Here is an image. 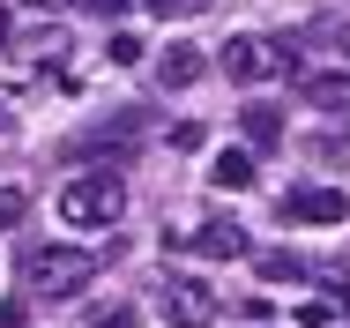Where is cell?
Instances as JSON below:
<instances>
[{
    "instance_id": "7",
    "label": "cell",
    "mask_w": 350,
    "mask_h": 328,
    "mask_svg": "<svg viewBox=\"0 0 350 328\" xmlns=\"http://www.w3.org/2000/svg\"><path fill=\"white\" fill-rule=\"evenodd\" d=\"M202 75H209L202 45H187V38H172V45H164V60H157V82H164V90H194Z\"/></svg>"
},
{
    "instance_id": "5",
    "label": "cell",
    "mask_w": 350,
    "mask_h": 328,
    "mask_svg": "<svg viewBox=\"0 0 350 328\" xmlns=\"http://www.w3.org/2000/svg\"><path fill=\"white\" fill-rule=\"evenodd\" d=\"M283 216H291V224H343L350 194L343 187H291V194H283Z\"/></svg>"
},
{
    "instance_id": "20",
    "label": "cell",
    "mask_w": 350,
    "mask_h": 328,
    "mask_svg": "<svg viewBox=\"0 0 350 328\" xmlns=\"http://www.w3.org/2000/svg\"><path fill=\"white\" fill-rule=\"evenodd\" d=\"M30 8H60V0H30Z\"/></svg>"
},
{
    "instance_id": "12",
    "label": "cell",
    "mask_w": 350,
    "mask_h": 328,
    "mask_svg": "<svg viewBox=\"0 0 350 328\" xmlns=\"http://www.w3.org/2000/svg\"><path fill=\"white\" fill-rule=\"evenodd\" d=\"M105 53H112V67H135L142 53H149V45H142L135 30H112V45H105Z\"/></svg>"
},
{
    "instance_id": "10",
    "label": "cell",
    "mask_w": 350,
    "mask_h": 328,
    "mask_svg": "<svg viewBox=\"0 0 350 328\" xmlns=\"http://www.w3.org/2000/svg\"><path fill=\"white\" fill-rule=\"evenodd\" d=\"M298 90H306L313 105H350V67H343V75H313V67H306V82H298Z\"/></svg>"
},
{
    "instance_id": "8",
    "label": "cell",
    "mask_w": 350,
    "mask_h": 328,
    "mask_svg": "<svg viewBox=\"0 0 350 328\" xmlns=\"http://www.w3.org/2000/svg\"><path fill=\"white\" fill-rule=\"evenodd\" d=\"M239 127H246V149H276V142H283V112H276V105H246Z\"/></svg>"
},
{
    "instance_id": "4",
    "label": "cell",
    "mask_w": 350,
    "mask_h": 328,
    "mask_svg": "<svg viewBox=\"0 0 350 328\" xmlns=\"http://www.w3.org/2000/svg\"><path fill=\"white\" fill-rule=\"evenodd\" d=\"M164 247H187V254H202V262H239V254H246V231L224 224V216H209V224H194V231H164Z\"/></svg>"
},
{
    "instance_id": "13",
    "label": "cell",
    "mask_w": 350,
    "mask_h": 328,
    "mask_svg": "<svg viewBox=\"0 0 350 328\" xmlns=\"http://www.w3.org/2000/svg\"><path fill=\"white\" fill-rule=\"evenodd\" d=\"M60 53H68V38H60V30H45V38H30V60H38V67H60Z\"/></svg>"
},
{
    "instance_id": "3",
    "label": "cell",
    "mask_w": 350,
    "mask_h": 328,
    "mask_svg": "<svg viewBox=\"0 0 350 328\" xmlns=\"http://www.w3.org/2000/svg\"><path fill=\"white\" fill-rule=\"evenodd\" d=\"M216 314H224V299H216L202 276H172L164 283V321L172 328H216Z\"/></svg>"
},
{
    "instance_id": "16",
    "label": "cell",
    "mask_w": 350,
    "mask_h": 328,
    "mask_svg": "<svg viewBox=\"0 0 350 328\" xmlns=\"http://www.w3.org/2000/svg\"><path fill=\"white\" fill-rule=\"evenodd\" d=\"M82 8H90V15H105V23H120V15H127V0H82Z\"/></svg>"
},
{
    "instance_id": "18",
    "label": "cell",
    "mask_w": 350,
    "mask_h": 328,
    "mask_svg": "<svg viewBox=\"0 0 350 328\" xmlns=\"http://www.w3.org/2000/svg\"><path fill=\"white\" fill-rule=\"evenodd\" d=\"M328 306H343V314H350V283H336V291H328Z\"/></svg>"
},
{
    "instance_id": "15",
    "label": "cell",
    "mask_w": 350,
    "mask_h": 328,
    "mask_svg": "<svg viewBox=\"0 0 350 328\" xmlns=\"http://www.w3.org/2000/svg\"><path fill=\"white\" fill-rule=\"evenodd\" d=\"M298 321H306V328H328V321H336V306H328V299H306V306H298Z\"/></svg>"
},
{
    "instance_id": "1",
    "label": "cell",
    "mask_w": 350,
    "mask_h": 328,
    "mask_svg": "<svg viewBox=\"0 0 350 328\" xmlns=\"http://www.w3.org/2000/svg\"><path fill=\"white\" fill-rule=\"evenodd\" d=\"M90 276H97V254L90 247H30V262H23V283L38 299H82Z\"/></svg>"
},
{
    "instance_id": "14",
    "label": "cell",
    "mask_w": 350,
    "mask_h": 328,
    "mask_svg": "<svg viewBox=\"0 0 350 328\" xmlns=\"http://www.w3.org/2000/svg\"><path fill=\"white\" fill-rule=\"evenodd\" d=\"M23 209H30L23 187H0V231H15V224H23Z\"/></svg>"
},
{
    "instance_id": "6",
    "label": "cell",
    "mask_w": 350,
    "mask_h": 328,
    "mask_svg": "<svg viewBox=\"0 0 350 328\" xmlns=\"http://www.w3.org/2000/svg\"><path fill=\"white\" fill-rule=\"evenodd\" d=\"M216 67H224L231 82H261V75H276V53H269L261 38H231V45L216 53Z\"/></svg>"
},
{
    "instance_id": "11",
    "label": "cell",
    "mask_w": 350,
    "mask_h": 328,
    "mask_svg": "<svg viewBox=\"0 0 350 328\" xmlns=\"http://www.w3.org/2000/svg\"><path fill=\"white\" fill-rule=\"evenodd\" d=\"M261 283H306V262H298V254H261Z\"/></svg>"
},
{
    "instance_id": "9",
    "label": "cell",
    "mask_w": 350,
    "mask_h": 328,
    "mask_svg": "<svg viewBox=\"0 0 350 328\" xmlns=\"http://www.w3.org/2000/svg\"><path fill=\"white\" fill-rule=\"evenodd\" d=\"M209 187H224V194H246V187H254V157H246V149H224V157L209 164Z\"/></svg>"
},
{
    "instance_id": "2",
    "label": "cell",
    "mask_w": 350,
    "mask_h": 328,
    "mask_svg": "<svg viewBox=\"0 0 350 328\" xmlns=\"http://www.w3.org/2000/svg\"><path fill=\"white\" fill-rule=\"evenodd\" d=\"M120 209H127V194L112 172H75L60 187V224H75V231H105V224H120Z\"/></svg>"
},
{
    "instance_id": "19",
    "label": "cell",
    "mask_w": 350,
    "mask_h": 328,
    "mask_svg": "<svg viewBox=\"0 0 350 328\" xmlns=\"http://www.w3.org/2000/svg\"><path fill=\"white\" fill-rule=\"evenodd\" d=\"M336 45H343V60H350V23H343V30H336Z\"/></svg>"
},
{
    "instance_id": "17",
    "label": "cell",
    "mask_w": 350,
    "mask_h": 328,
    "mask_svg": "<svg viewBox=\"0 0 350 328\" xmlns=\"http://www.w3.org/2000/svg\"><path fill=\"white\" fill-rule=\"evenodd\" d=\"M149 8H157V15H164V23H172V15H194V8H202V0H149Z\"/></svg>"
}]
</instances>
